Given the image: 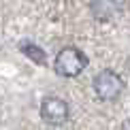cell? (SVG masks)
I'll list each match as a JSON object with an SVG mask.
<instances>
[{
  "mask_svg": "<svg viewBox=\"0 0 130 130\" xmlns=\"http://www.w3.org/2000/svg\"><path fill=\"white\" fill-rule=\"evenodd\" d=\"M19 49H21V53H26V56H28L32 62H36V64H45L47 62L45 51H43L41 47H36L34 43H30V41H21L19 43Z\"/></svg>",
  "mask_w": 130,
  "mask_h": 130,
  "instance_id": "277c9868",
  "label": "cell"
},
{
  "mask_svg": "<svg viewBox=\"0 0 130 130\" xmlns=\"http://www.w3.org/2000/svg\"><path fill=\"white\" fill-rule=\"evenodd\" d=\"M85 66H88V56L77 47H64L53 60V68L60 77H77L85 70Z\"/></svg>",
  "mask_w": 130,
  "mask_h": 130,
  "instance_id": "6da1fadb",
  "label": "cell"
},
{
  "mask_svg": "<svg viewBox=\"0 0 130 130\" xmlns=\"http://www.w3.org/2000/svg\"><path fill=\"white\" fill-rule=\"evenodd\" d=\"M94 92L100 100H117L124 92V81L115 70H100L94 77Z\"/></svg>",
  "mask_w": 130,
  "mask_h": 130,
  "instance_id": "7a4b0ae2",
  "label": "cell"
},
{
  "mask_svg": "<svg viewBox=\"0 0 130 130\" xmlns=\"http://www.w3.org/2000/svg\"><path fill=\"white\" fill-rule=\"evenodd\" d=\"M41 117L43 122L51 124V126H60L68 120V105L66 100L56 98V96H49L41 102Z\"/></svg>",
  "mask_w": 130,
  "mask_h": 130,
  "instance_id": "3957f363",
  "label": "cell"
}]
</instances>
